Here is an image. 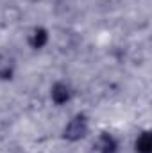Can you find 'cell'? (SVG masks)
<instances>
[{
  "label": "cell",
  "mask_w": 152,
  "mask_h": 153,
  "mask_svg": "<svg viewBox=\"0 0 152 153\" xmlns=\"http://www.w3.org/2000/svg\"><path fill=\"white\" fill-rule=\"evenodd\" d=\"M54 98H56L57 102H65V100L68 98V89H66L65 85H57L56 91H54Z\"/></svg>",
  "instance_id": "7a4b0ae2"
},
{
  "label": "cell",
  "mask_w": 152,
  "mask_h": 153,
  "mask_svg": "<svg viewBox=\"0 0 152 153\" xmlns=\"http://www.w3.org/2000/svg\"><path fill=\"white\" fill-rule=\"evenodd\" d=\"M84 130H86L84 121H82L81 117H77L75 121H72V123H70V126H68V130H66V135H68V137H72V139H77V137L84 135Z\"/></svg>",
  "instance_id": "6da1fadb"
},
{
  "label": "cell",
  "mask_w": 152,
  "mask_h": 153,
  "mask_svg": "<svg viewBox=\"0 0 152 153\" xmlns=\"http://www.w3.org/2000/svg\"><path fill=\"white\" fill-rule=\"evenodd\" d=\"M138 148L143 153L149 152V150H150V137H149V135H143V137L140 139V143H138Z\"/></svg>",
  "instance_id": "3957f363"
},
{
  "label": "cell",
  "mask_w": 152,
  "mask_h": 153,
  "mask_svg": "<svg viewBox=\"0 0 152 153\" xmlns=\"http://www.w3.org/2000/svg\"><path fill=\"white\" fill-rule=\"evenodd\" d=\"M32 43L36 45V46H39V45H43L45 43V32H34V39H32Z\"/></svg>",
  "instance_id": "277c9868"
}]
</instances>
